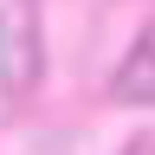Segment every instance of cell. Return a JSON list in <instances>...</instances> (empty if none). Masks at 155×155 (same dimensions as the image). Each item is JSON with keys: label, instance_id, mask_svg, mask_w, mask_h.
<instances>
[{"label": "cell", "instance_id": "6da1fadb", "mask_svg": "<svg viewBox=\"0 0 155 155\" xmlns=\"http://www.w3.org/2000/svg\"><path fill=\"white\" fill-rule=\"evenodd\" d=\"M39 78V13L32 0H0V91L19 97Z\"/></svg>", "mask_w": 155, "mask_h": 155}, {"label": "cell", "instance_id": "7a4b0ae2", "mask_svg": "<svg viewBox=\"0 0 155 155\" xmlns=\"http://www.w3.org/2000/svg\"><path fill=\"white\" fill-rule=\"evenodd\" d=\"M116 97L123 104H155V19L142 26V39L129 45L123 71H116Z\"/></svg>", "mask_w": 155, "mask_h": 155}]
</instances>
